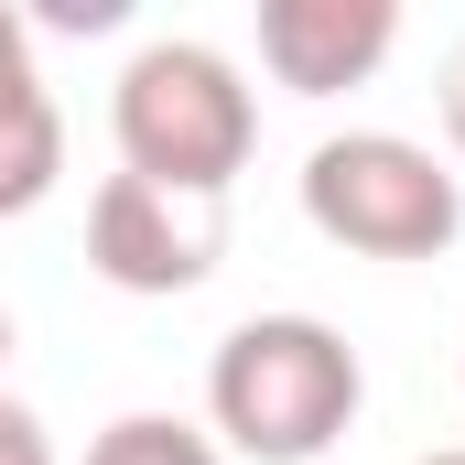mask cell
Returning a JSON list of instances; mask_svg holds the SVG:
<instances>
[{"mask_svg":"<svg viewBox=\"0 0 465 465\" xmlns=\"http://www.w3.org/2000/svg\"><path fill=\"white\" fill-rule=\"evenodd\" d=\"M54 173H65V109H54L44 87L0 98V217L44 206V195H54Z\"/></svg>","mask_w":465,"mask_h":465,"instance_id":"obj_6","label":"cell"},{"mask_svg":"<svg viewBox=\"0 0 465 465\" xmlns=\"http://www.w3.org/2000/svg\"><path fill=\"white\" fill-rule=\"evenodd\" d=\"M444 130H455V152H465V44H455V65H444Z\"/></svg>","mask_w":465,"mask_h":465,"instance_id":"obj_11","label":"cell"},{"mask_svg":"<svg viewBox=\"0 0 465 465\" xmlns=\"http://www.w3.org/2000/svg\"><path fill=\"white\" fill-rule=\"evenodd\" d=\"M0 368H11V314H0Z\"/></svg>","mask_w":465,"mask_h":465,"instance_id":"obj_12","label":"cell"},{"mask_svg":"<svg viewBox=\"0 0 465 465\" xmlns=\"http://www.w3.org/2000/svg\"><path fill=\"white\" fill-rule=\"evenodd\" d=\"M422 465H465V455H422Z\"/></svg>","mask_w":465,"mask_h":465,"instance_id":"obj_13","label":"cell"},{"mask_svg":"<svg viewBox=\"0 0 465 465\" xmlns=\"http://www.w3.org/2000/svg\"><path fill=\"white\" fill-rule=\"evenodd\" d=\"M260 141V109L238 87L228 54L206 44H152L130 76H119V163L141 184H173V195H228V173Z\"/></svg>","mask_w":465,"mask_h":465,"instance_id":"obj_2","label":"cell"},{"mask_svg":"<svg viewBox=\"0 0 465 465\" xmlns=\"http://www.w3.org/2000/svg\"><path fill=\"white\" fill-rule=\"evenodd\" d=\"M54 22H65V33H109L119 0H54Z\"/></svg>","mask_w":465,"mask_h":465,"instance_id":"obj_10","label":"cell"},{"mask_svg":"<svg viewBox=\"0 0 465 465\" xmlns=\"http://www.w3.org/2000/svg\"><path fill=\"white\" fill-rule=\"evenodd\" d=\"M303 217L336 249H357V260H444L465 228V195L422 141L347 130V141H325L303 163Z\"/></svg>","mask_w":465,"mask_h":465,"instance_id":"obj_3","label":"cell"},{"mask_svg":"<svg viewBox=\"0 0 465 465\" xmlns=\"http://www.w3.org/2000/svg\"><path fill=\"white\" fill-rule=\"evenodd\" d=\"M206 401H217V433H228L238 455L314 465L357 422L368 368H357V347L336 336V325H314V314H260V325H238L228 347H217Z\"/></svg>","mask_w":465,"mask_h":465,"instance_id":"obj_1","label":"cell"},{"mask_svg":"<svg viewBox=\"0 0 465 465\" xmlns=\"http://www.w3.org/2000/svg\"><path fill=\"white\" fill-rule=\"evenodd\" d=\"M390 44H401V11L390 0H260V65L292 98L368 87Z\"/></svg>","mask_w":465,"mask_h":465,"instance_id":"obj_5","label":"cell"},{"mask_svg":"<svg viewBox=\"0 0 465 465\" xmlns=\"http://www.w3.org/2000/svg\"><path fill=\"white\" fill-rule=\"evenodd\" d=\"M0 465H54V444H44V422H33L22 401H0Z\"/></svg>","mask_w":465,"mask_h":465,"instance_id":"obj_8","label":"cell"},{"mask_svg":"<svg viewBox=\"0 0 465 465\" xmlns=\"http://www.w3.org/2000/svg\"><path fill=\"white\" fill-rule=\"evenodd\" d=\"M87 260L119 292H195L228 260V195H173V184L109 173L87 206Z\"/></svg>","mask_w":465,"mask_h":465,"instance_id":"obj_4","label":"cell"},{"mask_svg":"<svg viewBox=\"0 0 465 465\" xmlns=\"http://www.w3.org/2000/svg\"><path fill=\"white\" fill-rule=\"evenodd\" d=\"M33 87V33H22V11L0 0V98H22Z\"/></svg>","mask_w":465,"mask_h":465,"instance_id":"obj_9","label":"cell"},{"mask_svg":"<svg viewBox=\"0 0 465 465\" xmlns=\"http://www.w3.org/2000/svg\"><path fill=\"white\" fill-rule=\"evenodd\" d=\"M87 465H217V455H206V433H184V422H163V411H130V422L98 433Z\"/></svg>","mask_w":465,"mask_h":465,"instance_id":"obj_7","label":"cell"}]
</instances>
